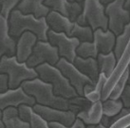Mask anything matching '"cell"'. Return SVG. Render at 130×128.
Here are the masks:
<instances>
[{
  "instance_id": "obj_43",
  "label": "cell",
  "mask_w": 130,
  "mask_h": 128,
  "mask_svg": "<svg viewBox=\"0 0 130 128\" xmlns=\"http://www.w3.org/2000/svg\"><path fill=\"white\" fill-rule=\"evenodd\" d=\"M123 128H130V124H128V125H126V126H124Z\"/></svg>"
},
{
  "instance_id": "obj_25",
  "label": "cell",
  "mask_w": 130,
  "mask_h": 128,
  "mask_svg": "<svg viewBox=\"0 0 130 128\" xmlns=\"http://www.w3.org/2000/svg\"><path fill=\"white\" fill-rule=\"evenodd\" d=\"M97 55L98 50L93 42H82L76 48V56L81 58L96 59Z\"/></svg>"
},
{
  "instance_id": "obj_12",
  "label": "cell",
  "mask_w": 130,
  "mask_h": 128,
  "mask_svg": "<svg viewBox=\"0 0 130 128\" xmlns=\"http://www.w3.org/2000/svg\"><path fill=\"white\" fill-rule=\"evenodd\" d=\"M37 41L36 35L30 31H25L19 36L15 47V57L19 63H26L31 54Z\"/></svg>"
},
{
  "instance_id": "obj_38",
  "label": "cell",
  "mask_w": 130,
  "mask_h": 128,
  "mask_svg": "<svg viewBox=\"0 0 130 128\" xmlns=\"http://www.w3.org/2000/svg\"><path fill=\"white\" fill-rule=\"evenodd\" d=\"M0 128H5L3 120H2V110H0Z\"/></svg>"
},
{
  "instance_id": "obj_30",
  "label": "cell",
  "mask_w": 130,
  "mask_h": 128,
  "mask_svg": "<svg viewBox=\"0 0 130 128\" xmlns=\"http://www.w3.org/2000/svg\"><path fill=\"white\" fill-rule=\"evenodd\" d=\"M17 112H18L17 114H18L19 119L29 123V120H30L34 111L32 109V106L27 105V104H21L17 107Z\"/></svg>"
},
{
  "instance_id": "obj_23",
  "label": "cell",
  "mask_w": 130,
  "mask_h": 128,
  "mask_svg": "<svg viewBox=\"0 0 130 128\" xmlns=\"http://www.w3.org/2000/svg\"><path fill=\"white\" fill-rule=\"evenodd\" d=\"M129 76H130L129 70H128V68H126V69L123 72V74L119 77V79L116 81V83L114 84V85H113V87H112L111 91H110V94H109L107 99H110V100L120 99V97L122 95L123 89L126 86L127 81H128Z\"/></svg>"
},
{
  "instance_id": "obj_3",
  "label": "cell",
  "mask_w": 130,
  "mask_h": 128,
  "mask_svg": "<svg viewBox=\"0 0 130 128\" xmlns=\"http://www.w3.org/2000/svg\"><path fill=\"white\" fill-rule=\"evenodd\" d=\"M0 73L8 76V87L14 89L21 86L25 81L33 80L38 77L34 68L29 67L26 63H19L16 57H8L4 55L0 57Z\"/></svg>"
},
{
  "instance_id": "obj_24",
  "label": "cell",
  "mask_w": 130,
  "mask_h": 128,
  "mask_svg": "<svg viewBox=\"0 0 130 128\" xmlns=\"http://www.w3.org/2000/svg\"><path fill=\"white\" fill-rule=\"evenodd\" d=\"M123 102L121 100H110L106 99L102 102V111L103 115L106 117L113 118L123 109Z\"/></svg>"
},
{
  "instance_id": "obj_31",
  "label": "cell",
  "mask_w": 130,
  "mask_h": 128,
  "mask_svg": "<svg viewBox=\"0 0 130 128\" xmlns=\"http://www.w3.org/2000/svg\"><path fill=\"white\" fill-rule=\"evenodd\" d=\"M29 124L30 128H50L48 122H47L43 118H41L35 112H33L32 116L29 121Z\"/></svg>"
},
{
  "instance_id": "obj_15",
  "label": "cell",
  "mask_w": 130,
  "mask_h": 128,
  "mask_svg": "<svg viewBox=\"0 0 130 128\" xmlns=\"http://www.w3.org/2000/svg\"><path fill=\"white\" fill-rule=\"evenodd\" d=\"M46 21L51 30L58 33L63 32L68 36H69V33L74 25V22H71L68 17L54 11H51L47 13Z\"/></svg>"
},
{
  "instance_id": "obj_6",
  "label": "cell",
  "mask_w": 130,
  "mask_h": 128,
  "mask_svg": "<svg viewBox=\"0 0 130 128\" xmlns=\"http://www.w3.org/2000/svg\"><path fill=\"white\" fill-rule=\"evenodd\" d=\"M124 0H113L105 6V13L108 19L107 29L116 36L123 32L124 26L130 22L129 12L123 9Z\"/></svg>"
},
{
  "instance_id": "obj_1",
  "label": "cell",
  "mask_w": 130,
  "mask_h": 128,
  "mask_svg": "<svg viewBox=\"0 0 130 128\" xmlns=\"http://www.w3.org/2000/svg\"><path fill=\"white\" fill-rule=\"evenodd\" d=\"M9 33L13 39H18L19 36L25 31H30L36 35L38 41H47V33L48 26L46 17L35 18L32 14H23L14 9L11 12L8 19Z\"/></svg>"
},
{
  "instance_id": "obj_2",
  "label": "cell",
  "mask_w": 130,
  "mask_h": 128,
  "mask_svg": "<svg viewBox=\"0 0 130 128\" xmlns=\"http://www.w3.org/2000/svg\"><path fill=\"white\" fill-rule=\"evenodd\" d=\"M23 90L31 96L36 104L61 110H69V100L54 95L52 86L37 77L33 80L25 81L21 84Z\"/></svg>"
},
{
  "instance_id": "obj_19",
  "label": "cell",
  "mask_w": 130,
  "mask_h": 128,
  "mask_svg": "<svg viewBox=\"0 0 130 128\" xmlns=\"http://www.w3.org/2000/svg\"><path fill=\"white\" fill-rule=\"evenodd\" d=\"M96 60H97L99 72L103 73L108 79L109 77L111 76V74L113 73L114 69L116 68L117 63H118L113 51L109 52L107 54L98 53Z\"/></svg>"
},
{
  "instance_id": "obj_7",
  "label": "cell",
  "mask_w": 130,
  "mask_h": 128,
  "mask_svg": "<svg viewBox=\"0 0 130 128\" xmlns=\"http://www.w3.org/2000/svg\"><path fill=\"white\" fill-rule=\"evenodd\" d=\"M59 59L57 48L51 46L47 41H37L31 54L26 61V65L31 68H35L42 64L55 66Z\"/></svg>"
},
{
  "instance_id": "obj_39",
  "label": "cell",
  "mask_w": 130,
  "mask_h": 128,
  "mask_svg": "<svg viewBox=\"0 0 130 128\" xmlns=\"http://www.w3.org/2000/svg\"><path fill=\"white\" fill-rule=\"evenodd\" d=\"M113 0H101V3L104 5V6H105V5H107L108 3H111Z\"/></svg>"
},
{
  "instance_id": "obj_11",
  "label": "cell",
  "mask_w": 130,
  "mask_h": 128,
  "mask_svg": "<svg viewBox=\"0 0 130 128\" xmlns=\"http://www.w3.org/2000/svg\"><path fill=\"white\" fill-rule=\"evenodd\" d=\"M21 104L33 106L35 101L31 96L28 95L21 86L14 89H8L0 93V110L7 107H18Z\"/></svg>"
},
{
  "instance_id": "obj_5",
  "label": "cell",
  "mask_w": 130,
  "mask_h": 128,
  "mask_svg": "<svg viewBox=\"0 0 130 128\" xmlns=\"http://www.w3.org/2000/svg\"><path fill=\"white\" fill-rule=\"evenodd\" d=\"M80 26H89L92 30H107L108 19L105 13V6L101 0H84L82 13L76 20Z\"/></svg>"
},
{
  "instance_id": "obj_20",
  "label": "cell",
  "mask_w": 130,
  "mask_h": 128,
  "mask_svg": "<svg viewBox=\"0 0 130 128\" xmlns=\"http://www.w3.org/2000/svg\"><path fill=\"white\" fill-rule=\"evenodd\" d=\"M16 107H7L2 110V120L5 128H30L29 124L18 117Z\"/></svg>"
},
{
  "instance_id": "obj_36",
  "label": "cell",
  "mask_w": 130,
  "mask_h": 128,
  "mask_svg": "<svg viewBox=\"0 0 130 128\" xmlns=\"http://www.w3.org/2000/svg\"><path fill=\"white\" fill-rule=\"evenodd\" d=\"M123 9L126 10L130 14V0H124V3H123Z\"/></svg>"
},
{
  "instance_id": "obj_27",
  "label": "cell",
  "mask_w": 130,
  "mask_h": 128,
  "mask_svg": "<svg viewBox=\"0 0 130 128\" xmlns=\"http://www.w3.org/2000/svg\"><path fill=\"white\" fill-rule=\"evenodd\" d=\"M69 1L68 0H45L44 5L51 11H57L67 17V7Z\"/></svg>"
},
{
  "instance_id": "obj_9",
  "label": "cell",
  "mask_w": 130,
  "mask_h": 128,
  "mask_svg": "<svg viewBox=\"0 0 130 128\" xmlns=\"http://www.w3.org/2000/svg\"><path fill=\"white\" fill-rule=\"evenodd\" d=\"M55 66L60 70L65 78L69 82L70 85L75 89L76 93L79 96H84V87L87 84H95L93 82L82 74L75 67L72 63L67 61L64 58H60Z\"/></svg>"
},
{
  "instance_id": "obj_29",
  "label": "cell",
  "mask_w": 130,
  "mask_h": 128,
  "mask_svg": "<svg viewBox=\"0 0 130 128\" xmlns=\"http://www.w3.org/2000/svg\"><path fill=\"white\" fill-rule=\"evenodd\" d=\"M20 1L21 0H0V8H1L0 14L6 19H9L11 12L14 9H16Z\"/></svg>"
},
{
  "instance_id": "obj_16",
  "label": "cell",
  "mask_w": 130,
  "mask_h": 128,
  "mask_svg": "<svg viewBox=\"0 0 130 128\" xmlns=\"http://www.w3.org/2000/svg\"><path fill=\"white\" fill-rule=\"evenodd\" d=\"M45 0H21L16 7L23 14H32L35 18L46 17L51 10L44 5Z\"/></svg>"
},
{
  "instance_id": "obj_32",
  "label": "cell",
  "mask_w": 130,
  "mask_h": 128,
  "mask_svg": "<svg viewBox=\"0 0 130 128\" xmlns=\"http://www.w3.org/2000/svg\"><path fill=\"white\" fill-rule=\"evenodd\" d=\"M120 100L123 102V107L130 108V85L126 84L125 88L123 89L122 95L120 97Z\"/></svg>"
},
{
  "instance_id": "obj_41",
  "label": "cell",
  "mask_w": 130,
  "mask_h": 128,
  "mask_svg": "<svg viewBox=\"0 0 130 128\" xmlns=\"http://www.w3.org/2000/svg\"><path fill=\"white\" fill-rule=\"evenodd\" d=\"M127 68L129 70V74H130V59H129V63H128V66H127Z\"/></svg>"
},
{
  "instance_id": "obj_18",
  "label": "cell",
  "mask_w": 130,
  "mask_h": 128,
  "mask_svg": "<svg viewBox=\"0 0 130 128\" xmlns=\"http://www.w3.org/2000/svg\"><path fill=\"white\" fill-rule=\"evenodd\" d=\"M102 116H103L102 102L100 101L93 102L88 109L79 112L76 115V118L81 120L87 126V125L99 124Z\"/></svg>"
},
{
  "instance_id": "obj_44",
  "label": "cell",
  "mask_w": 130,
  "mask_h": 128,
  "mask_svg": "<svg viewBox=\"0 0 130 128\" xmlns=\"http://www.w3.org/2000/svg\"><path fill=\"white\" fill-rule=\"evenodd\" d=\"M0 11H1V8H0Z\"/></svg>"
},
{
  "instance_id": "obj_26",
  "label": "cell",
  "mask_w": 130,
  "mask_h": 128,
  "mask_svg": "<svg viewBox=\"0 0 130 128\" xmlns=\"http://www.w3.org/2000/svg\"><path fill=\"white\" fill-rule=\"evenodd\" d=\"M69 111H71L73 114H75V116L77 114L84 111V110L88 109L90 105L92 104L88 100L84 97V96H76L72 99L69 100Z\"/></svg>"
},
{
  "instance_id": "obj_28",
  "label": "cell",
  "mask_w": 130,
  "mask_h": 128,
  "mask_svg": "<svg viewBox=\"0 0 130 128\" xmlns=\"http://www.w3.org/2000/svg\"><path fill=\"white\" fill-rule=\"evenodd\" d=\"M82 11H83V4L77 2H69L67 7V17L71 22H76L79 15L82 13Z\"/></svg>"
},
{
  "instance_id": "obj_35",
  "label": "cell",
  "mask_w": 130,
  "mask_h": 128,
  "mask_svg": "<svg viewBox=\"0 0 130 128\" xmlns=\"http://www.w3.org/2000/svg\"><path fill=\"white\" fill-rule=\"evenodd\" d=\"M100 123H101L103 126H105V128H110L111 127V122H110V118L106 117L105 115H103L101 118V121H100Z\"/></svg>"
},
{
  "instance_id": "obj_33",
  "label": "cell",
  "mask_w": 130,
  "mask_h": 128,
  "mask_svg": "<svg viewBox=\"0 0 130 128\" xmlns=\"http://www.w3.org/2000/svg\"><path fill=\"white\" fill-rule=\"evenodd\" d=\"M130 116V108H126V107H123V109L120 111L119 113L116 115L115 117L110 118V122H111V126L114 123H116L117 121L123 120L124 118Z\"/></svg>"
},
{
  "instance_id": "obj_4",
  "label": "cell",
  "mask_w": 130,
  "mask_h": 128,
  "mask_svg": "<svg viewBox=\"0 0 130 128\" xmlns=\"http://www.w3.org/2000/svg\"><path fill=\"white\" fill-rule=\"evenodd\" d=\"M34 69L40 80L50 84L52 86L54 95L67 100L72 99L78 96L75 89L70 85L67 78L64 77V75L55 66H51L48 64H42L36 66Z\"/></svg>"
},
{
  "instance_id": "obj_21",
  "label": "cell",
  "mask_w": 130,
  "mask_h": 128,
  "mask_svg": "<svg viewBox=\"0 0 130 128\" xmlns=\"http://www.w3.org/2000/svg\"><path fill=\"white\" fill-rule=\"evenodd\" d=\"M130 41V22L124 26L123 32L116 36L115 47L113 49V53L115 55L117 61L119 62L122 58L123 54L124 53L125 49L127 48L128 43Z\"/></svg>"
},
{
  "instance_id": "obj_42",
  "label": "cell",
  "mask_w": 130,
  "mask_h": 128,
  "mask_svg": "<svg viewBox=\"0 0 130 128\" xmlns=\"http://www.w3.org/2000/svg\"><path fill=\"white\" fill-rule=\"evenodd\" d=\"M127 84L130 85V76H129V78H128V81H127Z\"/></svg>"
},
{
  "instance_id": "obj_8",
  "label": "cell",
  "mask_w": 130,
  "mask_h": 128,
  "mask_svg": "<svg viewBox=\"0 0 130 128\" xmlns=\"http://www.w3.org/2000/svg\"><path fill=\"white\" fill-rule=\"evenodd\" d=\"M47 42L58 49L60 58H64L67 61L73 63L76 58V48H78L80 42L76 38L69 37L65 33L54 32L48 29L47 33Z\"/></svg>"
},
{
  "instance_id": "obj_10",
  "label": "cell",
  "mask_w": 130,
  "mask_h": 128,
  "mask_svg": "<svg viewBox=\"0 0 130 128\" xmlns=\"http://www.w3.org/2000/svg\"><path fill=\"white\" fill-rule=\"evenodd\" d=\"M32 109L47 122H58L66 126H71L76 120L75 114H73L69 110L56 109L47 106L39 105L36 103L32 106Z\"/></svg>"
},
{
  "instance_id": "obj_22",
  "label": "cell",
  "mask_w": 130,
  "mask_h": 128,
  "mask_svg": "<svg viewBox=\"0 0 130 128\" xmlns=\"http://www.w3.org/2000/svg\"><path fill=\"white\" fill-rule=\"evenodd\" d=\"M69 37L76 38L80 43L82 42H92L93 41V30L89 26H80L74 22L73 28Z\"/></svg>"
},
{
  "instance_id": "obj_34",
  "label": "cell",
  "mask_w": 130,
  "mask_h": 128,
  "mask_svg": "<svg viewBox=\"0 0 130 128\" xmlns=\"http://www.w3.org/2000/svg\"><path fill=\"white\" fill-rule=\"evenodd\" d=\"M8 76L6 74L0 73V93L8 90Z\"/></svg>"
},
{
  "instance_id": "obj_13",
  "label": "cell",
  "mask_w": 130,
  "mask_h": 128,
  "mask_svg": "<svg viewBox=\"0 0 130 128\" xmlns=\"http://www.w3.org/2000/svg\"><path fill=\"white\" fill-rule=\"evenodd\" d=\"M16 40L9 33L8 19L0 14V57L6 55L11 57L15 55Z\"/></svg>"
},
{
  "instance_id": "obj_17",
  "label": "cell",
  "mask_w": 130,
  "mask_h": 128,
  "mask_svg": "<svg viewBox=\"0 0 130 128\" xmlns=\"http://www.w3.org/2000/svg\"><path fill=\"white\" fill-rule=\"evenodd\" d=\"M72 64L81 73L84 74L85 76H87V78H89L93 82V84H96L98 78H99V74H100L96 59H84L76 56V58L74 59Z\"/></svg>"
},
{
  "instance_id": "obj_40",
  "label": "cell",
  "mask_w": 130,
  "mask_h": 128,
  "mask_svg": "<svg viewBox=\"0 0 130 128\" xmlns=\"http://www.w3.org/2000/svg\"><path fill=\"white\" fill-rule=\"evenodd\" d=\"M69 2H77V3H81V4H83L84 2V0H68Z\"/></svg>"
},
{
  "instance_id": "obj_14",
  "label": "cell",
  "mask_w": 130,
  "mask_h": 128,
  "mask_svg": "<svg viewBox=\"0 0 130 128\" xmlns=\"http://www.w3.org/2000/svg\"><path fill=\"white\" fill-rule=\"evenodd\" d=\"M116 35L109 29L104 31L101 29H97L93 31V42L97 48L98 53L107 54L112 52L115 47Z\"/></svg>"
},
{
  "instance_id": "obj_37",
  "label": "cell",
  "mask_w": 130,
  "mask_h": 128,
  "mask_svg": "<svg viewBox=\"0 0 130 128\" xmlns=\"http://www.w3.org/2000/svg\"><path fill=\"white\" fill-rule=\"evenodd\" d=\"M87 128H105V127L103 126L101 123H99V124H95V125H87Z\"/></svg>"
}]
</instances>
